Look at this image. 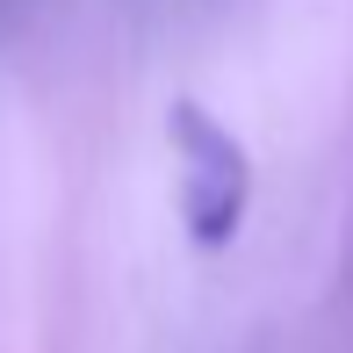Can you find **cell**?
Instances as JSON below:
<instances>
[{"mask_svg":"<svg viewBox=\"0 0 353 353\" xmlns=\"http://www.w3.org/2000/svg\"><path fill=\"white\" fill-rule=\"evenodd\" d=\"M166 144H173V173H181V223L202 252H223L245 231L252 210V159L238 130H223L202 101H173L166 108Z\"/></svg>","mask_w":353,"mask_h":353,"instance_id":"1","label":"cell"}]
</instances>
